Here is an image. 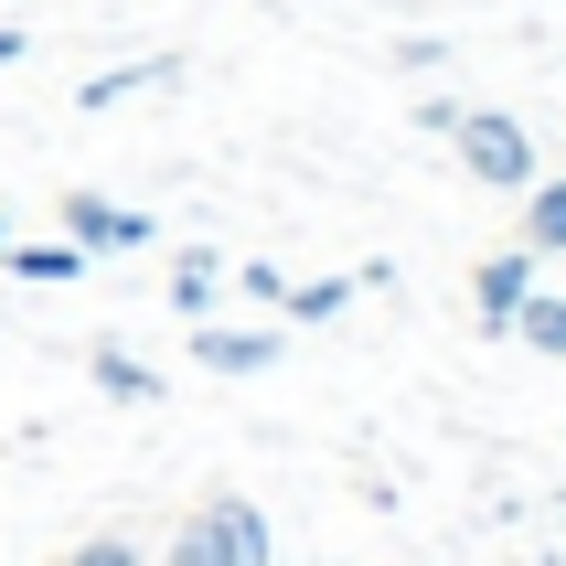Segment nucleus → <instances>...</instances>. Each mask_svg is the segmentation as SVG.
Here are the masks:
<instances>
[{
	"mask_svg": "<svg viewBox=\"0 0 566 566\" xmlns=\"http://www.w3.org/2000/svg\"><path fill=\"white\" fill-rule=\"evenodd\" d=\"M171 545H182L192 566H279V545H268V513H256L247 492H214V503H192Z\"/></svg>",
	"mask_w": 566,
	"mask_h": 566,
	"instance_id": "f257e3e1",
	"label": "nucleus"
},
{
	"mask_svg": "<svg viewBox=\"0 0 566 566\" xmlns=\"http://www.w3.org/2000/svg\"><path fill=\"white\" fill-rule=\"evenodd\" d=\"M449 150H460V171L492 182V192H524V182H535V139H524V118H503V107H460Z\"/></svg>",
	"mask_w": 566,
	"mask_h": 566,
	"instance_id": "f03ea898",
	"label": "nucleus"
},
{
	"mask_svg": "<svg viewBox=\"0 0 566 566\" xmlns=\"http://www.w3.org/2000/svg\"><path fill=\"white\" fill-rule=\"evenodd\" d=\"M160 224L139 214V203H107V192H64V247H86V256H128V247H150Z\"/></svg>",
	"mask_w": 566,
	"mask_h": 566,
	"instance_id": "7ed1b4c3",
	"label": "nucleus"
},
{
	"mask_svg": "<svg viewBox=\"0 0 566 566\" xmlns=\"http://www.w3.org/2000/svg\"><path fill=\"white\" fill-rule=\"evenodd\" d=\"M545 256L535 247H503V256H481L471 268V300H481V332H513V311H524V289H535Z\"/></svg>",
	"mask_w": 566,
	"mask_h": 566,
	"instance_id": "20e7f679",
	"label": "nucleus"
},
{
	"mask_svg": "<svg viewBox=\"0 0 566 566\" xmlns=\"http://www.w3.org/2000/svg\"><path fill=\"white\" fill-rule=\"evenodd\" d=\"M150 86H182V54H139V64H107V75H86L75 86V107H128V96H150Z\"/></svg>",
	"mask_w": 566,
	"mask_h": 566,
	"instance_id": "39448f33",
	"label": "nucleus"
},
{
	"mask_svg": "<svg viewBox=\"0 0 566 566\" xmlns=\"http://www.w3.org/2000/svg\"><path fill=\"white\" fill-rule=\"evenodd\" d=\"M192 364L203 375H268L279 364V332H192Z\"/></svg>",
	"mask_w": 566,
	"mask_h": 566,
	"instance_id": "423d86ee",
	"label": "nucleus"
},
{
	"mask_svg": "<svg viewBox=\"0 0 566 566\" xmlns=\"http://www.w3.org/2000/svg\"><path fill=\"white\" fill-rule=\"evenodd\" d=\"M86 375H96V396H107V407H160V375L139 364V353H118V343H96Z\"/></svg>",
	"mask_w": 566,
	"mask_h": 566,
	"instance_id": "0eeeda50",
	"label": "nucleus"
},
{
	"mask_svg": "<svg viewBox=\"0 0 566 566\" xmlns=\"http://www.w3.org/2000/svg\"><path fill=\"white\" fill-rule=\"evenodd\" d=\"M214 300H224V256H214V247H182V256H171V311L203 321Z\"/></svg>",
	"mask_w": 566,
	"mask_h": 566,
	"instance_id": "6e6552de",
	"label": "nucleus"
},
{
	"mask_svg": "<svg viewBox=\"0 0 566 566\" xmlns=\"http://www.w3.org/2000/svg\"><path fill=\"white\" fill-rule=\"evenodd\" d=\"M513 247H535V256H566V182H524V235H513Z\"/></svg>",
	"mask_w": 566,
	"mask_h": 566,
	"instance_id": "1a4fd4ad",
	"label": "nucleus"
},
{
	"mask_svg": "<svg viewBox=\"0 0 566 566\" xmlns=\"http://www.w3.org/2000/svg\"><path fill=\"white\" fill-rule=\"evenodd\" d=\"M0 256H11V279H32V289L86 279V247H64V235H54V247H0Z\"/></svg>",
	"mask_w": 566,
	"mask_h": 566,
	"instance_id": "9d476101",
	"label": "nucleus"
},
{
	"mask_svg": "<svg viewBox=\"0 0 566 566\" xmlns=\"http://www.w3.org/2000/svg\"><path fill=\"white\" fill-rule=\"evenodd\" d=\"M513 343H535V353H556V364H566V300H556V289H524V311H513Z\"/></svg>",
	"mask_w": 566,
	"mask_h": 566,
	"instance_id": "9b49d317",
	"label": "nucleus"
},
{
	"mask_svg": "<svg viewBox=\"0 0 566 566\" xmlns=\"http://www.w3.org/2000/svg\"><path fill=\"white\" fill-rule=\"evenodd\" d=\"M343 300H353V279H311V289H289L279 311H289V321H332Z\"/></svg>",
	"mask_w": 566,
	"mask_h": 566,
	"instance_id": "f8f14e48",
	"label": "nucleus"
},
{
	"mask_svg": "<svg viewBox=\"0 0 566 566\" xmlns=\"http://www.w3.org/2000/svg\"><path fill=\"white\" fill-rule=\"evenodd\" d=\"M224 279L247 289L256 311H279V300H289V279H279V256H247V268H224Z\"/></svg>",
	"mask_w": 566,
	"mask_h": 566,
	"instance_id": "ddd939ff",
	"label": "nucleus"
},
{
	"mask_svg": "<svg viewBox=\"0 0 566 566\" xmlns=\"http://www.w3.org/2000/svg\"><path fill=\"white\" fill-rule=\"evenodd\" d=\"M64 566H150L128 535H86V545H64Z\"/></svg>",
	"mask_w": 566,
	"mask_h": 566,
	"instance_id": "4468645a",
	"label": "nucleus"
},
{
	"mask_svg": "<svg viewBox=\"0 0 566 566\" xmlns=\"http://www.w3.org/2000/svg\"><path fill=\"white\" fill-rule=\"evenodd\" d=\"M22 54H32V32H22V22H0V64H22Z\"/></svg>",
	"mask_w": 566,
	"mask_h": 566,
	"instance_id": "2eb2a0df",
	"label": "nucleus"
},
{
	"mask_svg": "<svg viewBox=\"0 0 566 566\" xmlns=\"http://www.w3.org/2000/svg\"><path fill=\"white\" fill-rule=\"evenodd\" d=\"M160 566H192V556H182V545H171V556H160Z\"/></svg>",
	"mask_w": 566,
	"mask_h": 566,
	"instance_id": "dca6fc26",
	"label": "nucleus"
},
{
	"mask_svg": "<svg viewBox=\"0 0 566 566\" xmlns=\"http://www.w3.org/2000/svg\"><path fill=\"white\" fill-rule=\"evenodd\" d=\"M0 247H11V224H0Z\"/></svg>",
	"mask_w": 566,
	"mask_h": 566,
	"instance_id": "f3484780",
	"label": "nucleus"
}]
</instances>
